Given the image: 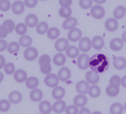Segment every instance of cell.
Wrapping results in <instances>:
<instances>
[{
	"instance_id": "obj_22",
	"label": "cell",
	"mask_w": 126,
	"mask_h": 114,
	"mask_svg": "<svg viewBox=\"0 0 126 114\" xmlns=\"http://www.w3.org/2000/svg\"><path fill=\"white\" fill-rule=\"evenodd\" d=\"M66 108V104L62 100H56V102L52 105V111L55 114H62L63 112H65Z\"/></svg>"
},
{
	"instance_id": "obj_27",
	"label": "cell",
	"mask_w": 126,
	"mask_h": 114,
	"mask_svg": "<svg viewBox=\"0 0 126 114\" xmlns=\"http://www.w3.org/2000/svg\"><path fill=\"white\" fill-rule=\"evenodd\" d=\"M66 55L72 59L76 58L80 55V49L76 46H69L66 50Z\"/></svg>"
},
{
	"instance_id": "obj_49",
	"label": "cell",
	"mask_w": 126,
	"mask_h": 114,
	"mask_svg": "<svg viewBox=\"0 0 126 114\" xmlns=\"http://www.w3.org/2000/svg\"><path fill=\"white\" fill-rule=\"evenodd\" d=\"M8 43L5 39L0 38V52H2L5 50H7Z\"/></svg>"
},
{
	"instance_id": "obj_59",
	"label": "cell",
	"mask_w": 126,
	"mask_h": 114,
	"mask_svg": "<svg viewBox=\"0 0 126 114\" xmlns=\"http://www.w3.org/2000/svg\"><path fill=\"white\" fill-rule=\"evenodd\" d=\"M39 1H47V0H39Z\"/></svg>"
},
{
	"instance_id": "obj_19",
	"label": "cell",
	"mask_w": 126,
	"mask_h": 114,
	"mask_svg": "<svg viewBox=\"0 0 126 114\" xmlns=\"http://www.w3.org/2000/svg\"><path fill=\"white\" fill-rule=\"evenodd\" d=\"M88 102V99L86 95L84 94H78L77 96L75 97L73 100V103L75 106H77L78 108H84Z\"/></svg>"
},
{
	"instance_id": "obj_12",
	"label": "cell",
	"mask_w": 126,
	"mask_h": 114,
	"mask_svg": "<svg viewBox=\"0 0 126 114\" xmlns=\"http://www.w3.org/2000/svg\"><path fill=\"white\" fill-rule=\"evenodd\" d=\"M110 49L114 52H119L121 51L124 46V42L122 38H114L111 39L109 43Z\"/></svg>"
},
{
	"instance_id": "obj_15",
	"label": "cell",
	"mask_w": 126,
	"mask_h": 114,
	"mask_svg": "<svg viewBox=\"0 0 126 114\" xmlns=\"http://www.w3.org/2000/svg\"><path fill=\"white\" fill-rule=\"evenodd\" d=\"M86 81L91 85H97L100 81L99 75L93 71H88L85 74Z\"/></svg>"
},
{
	"instance_id": "obj_52",
	"label": "cell",
	"mask_w": 126,
	"mask_h": 114,
	"mask_svg": "<svg viewBox=\"0 0 126 114\" xmlns=\"http://www.w3.org/2000/svg\"><path fill=\"white\" fill-rule=\"evenodd\" d=\"M78 114H92L91 111H89V109L86 108H82Z\"/></svg>"
},
{
	"instance_id": "obj_23",
	"label": "cell",
	"mask_w": 126,
	"mask_h": 114,
	"mask_svg": "<svg viewBox=\"0 0 126 114\" xmlns=\"http://www.w3.org/2000/svg\"><path fill=\"white\" fill-rule=\"evenodd\" d=\"M52 62L57 66H63L66 62V55L62 52H58L54 55Z\"/></svg>"
},
{
	"instance_id": "obj_31",
	"label": "cell",
	"mask_w": 126,
	"mask_h": 114,
	"mask_svg": "<svg viewBox=\"0 0 126 114\" xmlns=\"http://www.w3.org/2000/svg\"><path fill=\"white\" fill-rule=\"evenodd\" d=\"M49 24L46 21H41L39 22L37 26L35 27V31L38 34V35H44V34H47L48 29H49Z\"/></svg>"
},
{
	"instance_id": "obj_34",
	"label": "cell",
	"mask_w": 126,
	"mask_h": 114,
	"mask_svg": "<svg viewBox=\"0 0 126 114\" xmlns=\"http://www.w3.org/2000/svg\"><path fill=\"white\" fill-rule=\"evenodd\" d=\"M20 47H21V46L19 45L18 42H17V41H11V42H10L8 43L7 50L8 53H10L11 55H15V54L18 52V51L20 49Z\"/></svg>"
},
{
	"instance_id": "obj_56",
	"label": "cell",
	"mask_w": 126,
	"mask_h": 114,
	"mask_svg": "<svg viewBox=\"0 0 126 114\" xmlns=\"http://www.w3.org/2000/svg\"><path fill=\"white\" fill-rule=\"evenodd\" d=\"M4 74L0 71V83H2V81L4 80Z\"/></svg>"
},
{
	"instance_id": "obj_2",
	"label": "cell",
	"mask_w": 126,
	"mask_h": 114,
	"mask_svg": "<svg viewBox=\"0 0 126 114\" xmlns=\"http://www.w3.org/2000/svg\"><path fill=\"white\" fill-rule=\"evenodd\" d=\"M23 56L27 61L29 62L34 61L38 57V51L35 47L30 46L24 49L23 52Z\"/></svg>"
},
{
	"instance_id": "obj_61",
	"label": "cell",
	"mask_w": 126,
	"mask_h": 114,
	"mask_svg": "<svg viewBox=\"0 0 126 114\" xmlns=\"http://www.w3.org/2000/svg\"></svg>"
},
{
	"instance_id": "obj_60",
	"label": "cell",
	"mask_w": 126,
	"mask_h": 114,
	"mask_svg": "<svg viewBox=\"0 0 126 114\" xmlns=\"http://www.w3.org/2000/svg\"><path fill=\"white\" fill-rule=\"evenodd\" d=\"M41 114V113H40V114Z\"/></svg>"
},
{
	"instance_id": "obj_51",
	"label": "cell",
	"mask_w": 126,
	"mask_h": 114,
	"mask_svg": "<svg viewBox=\"0 0 126 114\" xmlns=\"http://www.w3.org/2000/svg\"><path fill=\"white\" fill-rule=\"evenodd\" d=\"M5 64H6L5 57L2 55H0V70L1 69H4V66H5Z\"/></svg>"
},
{
	"instance_id": "obj_41",
	"label": "cell",
	"mask_w": 126,
	"mask_h": 114,
	"mask_svg": "<svg viewBox=\"0 0 126 114\" xmlns=\"http://www.w3.org/2000/svg\"><path fill=\"white\" fill-rule=\"evenodd\" d=\"M4 71L6 74L7 75H11L13 74L14 72L16 71V66L13 63L9 62L6 63L5 66H4Z\"/></svg>"
},
{
	"instance_id": "obj_53",
	"label": "cell",
	"mask_w": 126,
	"mask_h": 114,
	"mask_svg": "<svg viewBox=\"0 0 126 114\" xmlns=\"http://www.w3.org/2000/svg\"><path fill=\"white\" fill-rule=\"evenodd\" d=\"M121 86L126 88V75L123 76L122 78H121Z\"/></svg>"
},
{
	"instance_id": "obj_48",
	"label": "cell",
	"mask_w": 126,
	"mask_h": 114,
	"mask_svg": "<svg viewBox=\"0 0 126 114\" xmlns=\"http://www.w3.org/2000/svg\"><path fill=\"white\" fill-rule=\"evenodd\" d=\"M72 1L73 0H58L60 6L63 7H71V5L72 4Z\"/></svg>"
},
{
	"instance_id": "obj_40",
	"label": "cell",
	"mask_w": 126,
	"mask_h": 114,
	"mask_svg": "<svg viewBox=\"0 0 126 114\" xmlns=\"http://www.w3.org/2000/svg\"><path fill=\"white\" fill-rule=\"evenodd\" d=\"M11 108V103L9 100H0V111L2 113H6L10 111Z\"/></svg>"
},
{
	"instance_id": "obj_20",
	"label": "cell",
	"mask_w": 126,
	"mask_h": 114,
	"mask_svg": "<svg viewBox=\"0 0 126 114\" xmlns=\"http://www.w3.org/2000/svg\"><path fill=\"white\" fill-rule=\"evenodd\" d=\"M92 48H94L95 50H100L104 47L105 41L102 36L95 35L92 40Z\"/></svg>"
},
{
	"instance_id": "obj_6",
	"label": "cell",
	"mask_w": 126,
	"mask_h": 114,
	"mask_svg": "<svg viewBox=\"0 0 126 114\" xmlns=\"http://www.w3.org/2000/svg\"><path fill=\"white\" fill-rule=\"evenodd\" d=\"M25 4L24 3V1L21 0H16L12 3L11 6V10L13 14L16 15H20L23 14V13L25 10Z\"/></svg>"
},
{
	"instance_id": "obj_9",
	"label": "cell",
	"mask_w": 126,
	"mask_h": 114,
	"mask_svg": "<svg viewBox=\"0 0 126 114\" xmlns=\"http://www.w3.org/2000/svg\"><path fill=\"white\" fill-rule=\"evenodd\" d=\"M105 28L108 32H113L117 30L119 27V22L118 20L114 18H109L105 21Z\"/></svg>"
},
{
	"instance_id": "obj_30",
	"label": "cell",
	"mask_w": 126,
	"mask_h": 114,
	"mask_svg": "<svg viewBox=\"0 0 126 114\" xmlns=\"http://www.w3.org/2000/svg\"><path fill=\"white\" fill-rule=\"evenodd\" d=\"M61 35V31L60 29L56 27H49L47 32V38L50 40H57L58 38H59V36Z\"/></svg>"
},
{
	"instance_id": "obj_39",
	"label": "cell",
	"mask_w": 126,
	"mask_h": 114,
	"mask_svg": "<svg viewBox=\"0 0 126 114\" xmlns=\"http://www.w3.org/2000/svg\"><path fill=\"white\" fill-rule=\"evenodd\" d=\"M51 57L49 55L47 54H44L42 55H41L38 58V64L39 66H44V65H48V64H51Z\"/></svg>"
},
{
	"instance_id": "obj_17",
	"label": "cell",
	"mask_w": 126,
	"mask_h": 114,
	"mask_svg": "<svg viewBox=\"0 0 126 114\" xmlns=\"http://www.w3.org/2000/svg\"><path fill=\"white\" fill-rule=\"evenodd\" d=\"M38 109L42 114H49L52 111V105L47 100H42L38 105Z\"/></svg>"
},
{
	"instance_id": "obj_14",
	"label": "cell",
	"mask_w": 126,
	"mask_h": 114,
	"mask_svg": "<svg viewBox=\"0 0 126 114\" xmlns=\"http://www.w3.org/2000/svg\"><path fill=\"white\" fill-rule=\"evenodd\" d=\"M89 87H90L89 84L86 80H80L76 83L75 86L76 91L79 94H84V95L88 94Z\"/></svg>"
},
{
	"instance_id": "obj_8",
	"label": "cell",
	"mask_w": 126,
	"mask_h": 114,
	"mask_svg": "<svg viewBox=\"0 0 126 114\" xmlns=\"http://www.w3.org/2000/svg\"><path fill=\"white\" fill-rule=\"evenodd\" d=\"M54 46H55V49L58 52H66L67 48L69 46V40L65 38H59L56 40Z\"/></svg>"
},
{
	"instance_id": "obj_55",
	"label": "cell",
	"mask_w": 126,
	"mask_h": 114,
	"mask_svg": "<svg viewBox=\"0 0 126 114\" xmlns=\"http://www.w3.org/2000/svg\"><path fill=\"white\" fill-rule=\"evenodd\" d=\"M122 40L123 41L124 43H126V30L123 32V33L122 35Z\"/></svg>"
},
{
	"instance_id": "obj_11",
	"label": "cell",
	"mask_w": 126,
	"mask_h": 114,
	"mask_svg": "<svg viewBox=\"0 0 126 114\" xmlns=\"http://www.w3.org/2000/svg\"><path fill=\"white\" fill-rule=\"evenodd\" d=\"M13 78L15 81L18 83H25L27 79L28 78L27 73L24 69H17L13 74Z\"/></svg>"
},
{
	"instance_id": "obj_45",
	"label": "cell",
	"mask_w": 126,
	"mask_h": 114,
	"mask_svg": "<svg viewBox=\"0 0 126 114\" xmlns=\"http://www.w3.org/2000/svg\"><path fill=\"white\" fill-rule=\"evenodd\" d=\"M66 114H78L79 110L77 106L75 105H70L66 106V108L65 110Z\"/></svg>"
},
{
	"instance_id": "obj_21",
	"label": "cell",
	"mask_w": 126,
	"mask_h": 114,
	"mask_svg": "<svg viewBox=\"0 0 126 114\" xmlns=\"http://www.w3.org/2000/svg\"><path fill=\"white\" fill-rule=\"evenodd\" d=\"M22 94L18 91H13L8 95V100L12 104H18L22 100Z\"/></svg>"
},
{
	"instance_id": "obj_32",
	"label": "cell",
	"mask_w": 126,
	"mask_h": 114,
	"mask_svg": "<svg viewBox=\"0 0 126 114\" xmlns=\"http://www.w3.org/2000/svg\"><path fill=\"white\" fill-rule=\"evenodd\" d=\"M109 111L111 114H123L124 111V106L119 102L113 103L110 106Z\"/></svg>"
},
{
	"instance_id": "obj_46",
	"label": "cell",
	"mask_w": 126,
	"mask_h": 114,
	"mask_svg": "<svg viewBox=\"0 0 126 114\" xmlns=\"http://www.w3.org/2000/svg\"><path fill=\"white\" fill-rule=\"evenodd\" d=\"M40 71L43 74H45V75L50 74L51 71H52V66H51V64H48V65H44V66H40Z\"/></svg>"
},
{
	"instance_id": "obj_3",
	"label": "cell",
	"mask_w": 126,
	"mask_h": 114,
	"mask_svg": "<svg viewBox=\"0 0 126 114\" xmlns=\"http://www.w3.org/2000/svg\"><path fill=\"white\" fill-rule=\"evenodd\" d=\"M44 84L47 87L54 88H55L56 86H58L60 80H59L58 75H56L55 74L50 73V74L46 75V77H44Z\"/></svg>"
},
{
	"instance_id": "obj_58",
	"label": "cell",
	"mask_w": 126,
	"mask_h": 114,
	"mask_svg": "<svg viewBox=\"0 0 126 114\" xmlns=\"http://www.w3.org/2000/svg\"><path fill=\"white\" fill-rule=\"evenodd\" d=\"M123 106H124V111H125L126 112V102H125V104H124V105H123Z\"/></svg>"
},
{
	"instance_id": "obj_57",
	"label": "cell",
	"mask_w": 126,
	"mask_h": 114,
	"mask_svg": "<svg viewBox=\"0 0 126 114\" xmlns=\"http://www.w3.org/2000/svg\"><path fill=\"white\" fill-rule=\"evenodd\" d=\"M92 114H103L100 111H94V112H92Z\"/></svg>"
},
{
	"instance_id": "obj_44",
	"label": "cell",
	"mask_w": 126,
	"mask_h": 114,
	"mask_svg": "<svg viewBox=\"0 0 126 114\" xmlns=\"http://www.w3.org/2000/svg\"><path fill=\"white\" fill-rule=\"evenodd\" d=\"M93 0H79V6L83 10L91 9L93 4Z\"/></svg>"
},
{
	"instance_id": "obj_36",
	"label": "cell",
	"mask_w": 126,
	"mask_h": 114,
	"mask_svg": "<svg viewBox=\"0 0 126 114\" xmlns=\"http://www.w3.org/2000/svg\"><path fill=\"white\" fill-rule=\"evenodd\" d=\"M120 91V87H115L111 85H109L106 88V93L110 97H116L119 95Z\"/></svg>"
},
{
	"instance_id": "obj_13",
	"label": "cell",
	"mask_w": 126,
	"mask_h": 114,
	"mask_svg": "<svg viewBox=\"0 0 126 114\" xmlns=\"http://www.w3.org/2000/svg\"><path fill=\"white\" fill-rule=\"evenodd\" d=\"M24 23L29 28H34L37 26V24L39 23L38 21V17L34 14V13H30L28 14L24 19Z\"/></svg>"
},
{
	"instance_id": "obj_50",
	"label": "cell",
	"mask_w": 126,
	"mask_h": 114,
	"mask_svg": "<svg viewBox=\"0 0 126 114\" xmlns=\"http://www.w3.org/2000/svg\"><path fill=\"white\" fill-rule=\"evenodd\" d=\"M8 35V32L7 29L2 24H0V38L4 39Z\"/></svg>"
},
{
	"instance_id": "obj_42",
	"label": "cell",
	"mask_w": 126,
	"mask_h": 114,
	"mask_svg": "<svg viewBox=\"0 0 126 114\" xmlns=\"http://www.w3.org/2000/svg\"><path fill=\"white\" fill-rule=\"evenodd\" d=\"M12 4L10 0H0V11L7 12L11 10Z\"/></svg>"
},
{
	"instance_id": "obj_10",
	"label": "cell",
	"mask_w": 126,
	"mask_h": 114,
	"mask_svg": "<svg viewBox=\"0 0 126 114\" xmlns=\"http://www.w3.org/2000/svg\"><path fill=\"white\" fill-rule=\"evenodd\" d=\"M58 77L59 80L62 82H66L68 81L71 77H72V71L71 70L67 67H61L58 72Z\"/></svg>"
},
{
	"instance_id": "obj_28",
	"label": "cell",
	"mask_w": 126,
	"mask_h": 114,
	"mask_svg": "<svg viewBox=\"0 0 126 114\" xmlns=\"http://www.w3.org/2000/svg\"><path fill=\"white\" fill-rule=\"evenodd\" d=\"M18 43L21 47H24L26 49V48L32 46V38H31V36H30L28 35H24L20 36V38L18 39Z\"/></svg>"
},
{
	"instance_id": "obj_7",
	"label": "cell",
	"mask_w": 126,
	"mask_h": 114,
	"mask_svg": "<svg viewBox=\"0 0 126 114\" xmlns=\"http://www.w3.org/2000/svg\"><path fill=\"white\" fill-rule=\"evenodd\" d=\"M89 59H90L89 56L86 53L80 55L78 57V60H77L78 67L81 70L87 69L89 65Z\"/></svg>"
},
{
	"instance_id": "obj_16",
	"label": "cell",
	"mask_w": 126,
	"mask_h": 114,
	"mask_svg": "<svg viewBox=\"0 0 126 114\" xmlns=\"http://www.w3.org/2000/svg\"><path fill=\"white\" fill-rule=\"evenodd\" d=\"M66 94V90L62 86H56L54 88L52 91V97L55 100H63V98L65 97Z\"/></svg>"
},
{
	"instance_id": "obj_54",
	"label": "cell",
	"mask_w": 126,
	"mask_h": 114,
	"mask_svg": "<svg viewBox=\"0 0 126 114\" xmlns=\"http://www.w3.org/2000/svg\"><path fill=\"white\" fill-rule=\"evenodd\" d=\"M106 1L107 0H93V1L96 3V4H100V5L106 3Z\"/></svg>"
},
{
	"instance_id": "obj_38",
	"label": "cell",
	"mask_w": 126,
	"mask_h": 114,
	"mask_svg": "<svg viewBox=\"0 0 126 114\" xmlns=\"http://www.w3.org/2000/svg\"><path fill=\"white\" fill-rule=\"evenodd\" d=\"M1 24L7 29L8 34L12 33L13 31H15L16 24H15V22L13 20H11V19H6V20H4L3 21V23Z\"/></svg>"
},
{
	"instance_id": "obj_43",
	"label": "cell",
	"mask_w": 126,
	"mask_h": 114,
	"mask_svg": "<svg viewBox=\"0 0 126 114\" xmlns=\"http://www.w3.org/2000/svg\"><path fill=\"white\" fill-rule=\"evenodd\" d=\"M109 85L115 87H120L121 85V77L117 74L113 75L109 80Z\"/></svg>"
},
{
	"instance_id": "obj_4",
	"label": "cell",
	"mask_w": 126,
	"mask_h": 114,
	"mask_svg": "<svg viewBox=\"0 0 126 114\" xmlns=\"http://www.w3.org/2000/svg\"><path fill=\"white\" fill-rule=\"evenodd\" d=\"M82 30L78 27H75L69 30L67 34V39L71 42H78L82 38Z\"/></svg>"
},
{
	"instance_id": "obj_5",
	"label": "cell",
	"mask_w": 126,
	"mask_h": 114,
	"mask_svg": "<svg viewBox=\"0 0 126 114\" xmlns=\"http://www.w3.org/2000/svg\"><path fill=\"white\" fill-rule=\"evenodd\" d=\"M78 48L80 51L83 52V53L89 52L92 48V40L88 37H82V38L79 41Z\"/></svg>"
},
{
	"instance_id": "obj_24",
	"label": "cell",
	"mask_w": 126,
	"mask_h": 114,
	"mask_svg": "<svg viewBox=\"0 0 126 114\" xmlns=\"http://www.w3.org/2000/svg\"><path fill=\"white\" fill-rule=\"evenodd\" d=\"M43 92L41 89L35 88L33 90L31 91L30 94V99L31 101L35 102H41L43 99Z\"/></svg>"
},
{
	"instance_id": "obj_18",
	"label": "cell",
	"mask_w": 126,
	"mask_h": 114,
	"mask_svg": "<svg viewBox=\"0 0 126 114\" xmlns=\"http://www.w3.org/2000/svg\"><path fill=\"white\" fill-rule=\"evenodd\" d=\"M78 25V19L75 17H69L66 18L63 24H62V27L65 30H70Z\"/></svg>"
},
{
	"instance_id": "obj_47",
	"label": "cell",
	"mask_w": 126,
	"mask_h": 114,
	"mask_svg": "<svg viewBox=\"0 0 126 114\" xmlns=\"http://www.w3.org/2000/svg\"><path fill=\"white\" fill-rule=\"evenodd\" d=\"M38 0H24V3L26 6V7L32 9L35 7L37 6Z\"/></svg>"
},
{
	"instance_id": "obj_29",
	"label": "cell",
	"mask_w": 126,
	"mask_h": 114,
	"mask_svg": "<svg viewBox=\"0 0 126 114\" xmlns=\"http://www.w3.org/2000/svg\"><path fill=\"white\" fill-rule=\"evenodd\" d=\"M25 85L27 88L30 90H33L35 88H37L38 86H39V80L38 77L34 76L30 77L25 81Z\"/></svg>"
},
{
	"instance_id": "obj_37",
	"label": "cell",
	"mask_w": 126,
	"mask_h": 114,
	"mask_svg": "<svg viewBox=\"0 0 126 114\" xmlns=\"http://www.w3.org/2000/svg\"><path fill=\"white\" fill-rule=\"evenodd\" d=\"M58 14L59 15L63 18H69L72 16V10L70 7H61V8L59 9L58 10Z\"/></svg>"
},
{
	"instance_id": "obj_25",
	"label": "cell",
	"mask_w": 126,
	"mask_h": 114,
	"mask_svg": "<svg viewBox=\"0 0 126 114\" xmlns=\"http://www.w3.org/2000/svg\"><path fill=\"white\" fill-rule=\"evenodd\" d=\"M113 66L117 70H123L126 68V59L124 57H117L114 59Z\"/></svg>"
},
{
	"instance_id": "obj_26",
	"label": "cell",
	"mask_w": 126,
	"mask_h": 114,
	"mask_svg": "<svg viewBox=\"0 0 126 114\" xmlns=\"http://www.w3.org/2000/svg\"><path fill=\"white\" fill-rule=\"evenodd\" d=\"M126 15V7L123 5H118L113 11L114 18L120 20L123 18Z\"/></svg>"
},
{
	"instance_id": "obj_1",
	"label": "cell",
	"mask_w": 126,
	"mask_h": 114,
	"mask_svg": "<svg viewBox=\"0 0 126 114\" xmlns=\"http://www.w3.org/2000/svg\"><path fill=\"white\" fill-rule=\"evenodd\" d=\"M91 15L97 20H100L103 18L106 15V10L103 6L100 4H96L91 7L90 10Z\"/></svg>"
},
{
	"instance_id": "obj_35",
	"label": "cell",
	"mask_w": 126,
	"mask_h": 114,
	"mask_svg": "<svg viewBox=\"0 0 126 114\" xmlns=\"http://www.w3.org/2000/svg\"><path fill=\"white\" fill-rule=\"evenodd\" d=\"M101 94V89L97 85H92L89 87L88 94L92 98H97Z\"/></svg>"
},
{
	"instance_id": "obj_33",
	"label": "cell",
	"mask_w": 126,
	"mask_h": 114,
	"mask_svg": "<svg viewBox=\"0 0 126 114\" xmlns=\"http://www.w3.org/2000/svg\"><path fill=\"white\" fill-rule=\"evenodd\" d=\"M27 26L26 25V24L24 22H21L18 23L17 24H16V27H15V32L16 33L19 35V36H22L26 35L27 32Z\"/></svg>"
}]
</instances>
